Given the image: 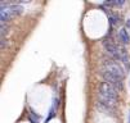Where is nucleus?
Instances as JSON below:
<instances>
[{
	"instance_id": "1",
	"label": "nucleus",
	"mask_w": 130,
	"mask_h": 123,
	"mask_svg": "<svg viewBox=\"0 0 130 123\" xmlns=\"http://www.w3.org/2000/svg\"><path fill=\"white\" fill-rule=\"evenodd\" d=\"M103 46H104V49L107 51V54L112 59L121 60L125 64L126 71L130 68V59H129V55H127L126 50H124V47H121L120 45L115 44V41H112V40H104L103 41Z\"/></svg>"
},
{
	"instance_id": "2",
	"label": "nucleus",
	"mask_w": 130,
	"mask_h": 123,
	"mask_svg": "<svg viewBox=\"0 0 130 123\" xmlns=\"http://www.w3.org/2000/svg\"><path fill=\"white\" fill-rule=\"evenodd\" d=\"M101 71H104V72H108L111 75H113L119 78H124L125 77V69L122 68V65L115 60V59H104L102 62V68H101Z\"/></svg>"
},
{
	"instance_id": "3",
	"label": "nucleus",
	"mask_w": 130,
	"mask_h": 123,
	"mask_svg": "<svg viewBox=\"0 0 130 123\" xmlns=\"http://www.w3.org/2000/svg\"><path fill=\"white\" fill-rule=\"evenodd\" d=\"M23 12V8L18 4H2V10H0V19L2 23H7L9 19H12L14 15H18Z\"/></svg>"
},
{
	"instance_id": "4",
	"label": "nucleus",
	"mask_w": 130,
	"mask_h": 123,
	"mask_svg": "<svg viewBox=\"0 0 130 123\" xmlns=\"http://www.w3.org/2000/svg\"><path fill=\"white\" fill-rule=\"evenodd\" d=\"M98 92L103 94V95H107L109 97H113V99H117L119 96V90L116 89V87H113L111 83H108L107 81H103L99 83V87H98Z\"/></svg>"
},
{
	"instance_id": "5",
	"label": "nucleus",
	"mask_w": 130,
	"mask_h": 123,
	"mask_svg": "<svg viewBox=\"0 0 130 123\" xmlns=\"http://www.w3.org/2000/svg\"><path fill=\"white\" fill-rule=\"evenodd\" d=\"M97 97H98L99 105H103L104 109H107V110H112V109L116 107V104H117V99L109 97V96L103 95V94H101V92H98Z\"/></svg>"
},
{
	"instance_id": "6",
	"label": "nucleus",
	"mask_w": 130,
	"mask_h": 123,
	"mask_svg": "<svg viewBox=\"0 0 130 123\" xmlns=\"http://www.w3.org/2000/svg\"><path fill=\"white\" fill-rule=\"evenodd\" d=\"M101 76L104 78V81H107L108 83H111L113 87H116L117 90H122V80L111 75L108 72H104V71H101Z\"/></svg>"
},
{
	"instance_id": "7",
	"label": "nucleus",
	"mask_w": 130,
	"mask_h": 123,
	"mask_svg": "<svg viewBox=\"0 0 130 123\" xmlns=\"http://www.w3.org/2000/svg\"><path fill=\"white\" fill-rule=\"evenodd\" d=\"M117 37H119V40L121 41V44H124V45H129V44H130V35H129L126 27H122V28L119 30Z\"/></svg>"
},
{
	"instance_id": "8",
	"label": "nucleus",
	"mask_w": 130,
	"mask_h": 123,
	"mask_svg": "<svg viewBox=\"0 0 130 123\" xmlns=\"http://www.w3.org/2000/svg\"><path fill=\"white\" fill-rule=\"evenodd\" d=\"M106 12L108 13V18H109V22H111V24H112V26H117V24L121 22V21H120V17H119L116 13H115V14H113V13H109L108 9H107Z\"/></svg>"
},
{
	"instance_id": "9",
	"label": "nucleus",
	"mask_w": 130,
	"mask_h": 123,
	"mask_svg": "<svg viewBox=\"0 0 130 123\" xmlns=\"http://www.w3.org/2000/svg\"><path fill=\"white\" fill-rule=\"evenodd\" d=\"M126 27H130V19H127V22H126Z\"/></svg>"
}]
</instances>
